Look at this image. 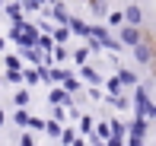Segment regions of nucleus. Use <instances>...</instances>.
Returning <instances> with one entry per match:
<instances>
[{"label": "nucleus", "instance_id": "1", "mask_svg": "<svg viewBox=\"0 0 156 146\" xmlns=\"http://www.w3.org/2000/svg\"><path fill=\"white\" fill-rule=\"evenodd\" d=\"M131 105H134V117H150V108H153V102H150V89H147V86H137V89H134Z\"/></svg>", "mask_w": 156, "mask_h": 146}, {"label": "nucleus", "instance_id": "2", "mask_svg": "<svg viewBox=\"0 0 156 146\" xmlns=\"http://www.w3.org/2000/svg\"><path fill=\"white\" fill-rule=\"evenodd\" d=\"M131 51H134V60H137V64L150 67V64H153V54H156V45H153V41L147 38V35H144V41H140V45H134Z\"/></svg>", "mask_w": 156, "mask_h": 146}, {"label": "nucleus", "instance_id": "3", "mask_svg": "<svg viewBox=\"0 0 156 146\" xmlns=\"http://www.w3.org/2000/svg\"><path fill=\"white\" fill-rule=\"evenodd\" d=\"M144 41V29H137V25H121L118 29V45L121 48H134Z\"/></svg>", "mask_w": 156, "mask_h": 146}, {"label": "nucleus", "instance_id": "4", "mask_svg": "<svg viewBox=\"0 0 156 146\" xmlns=\"http://www.w3.org/2000/svg\"><path fill=\"white\" fill-rule=\"evenodd\" d=\"M76 80H83V83H86L89 89H99V86L105 83V76L99 73L93 64H83V67H80V76H76Z\"/></svg>", "mask_w": 156, "mask_h": 146}, {"label": "nucleus", "instance_id": "5", "mask_svg": "<svg viewBox=\"0 0 156 146\" xmlns=\"http://www.w3.org/2000/svg\"><path fill=\"white\" fill-rule=\"evenodd\" d=\"M48 105H51V108H70V105H73V95H67L61 86H51V92H48Z\"/></svg>", "mask_w": 156, "mask_h": 146}, {"label": "nucleus", "instance_id": "6", "mask_svg": "<svg viewBox=\"0 0 156 146\" xmlns=\"http://www.w3.org/2000/svg\"><path fill=\"white\" fill-rule=\"evenodd\" d=\"M38 35H41V32H38V25H35V22H26V25H23V35H19L16 45H19V48H35Z\"/></svg>", "mask_w": 156, "mask_h": 146}, {"label": "nucleus", "instance_id": "7", "mask_svg": "<svg viewBox=\"0 0 156 146\" xmlns=\"http://www.w3.org/2000/svg\"><path fill=\"white\" fill-rule=\"evenodd\" d=\"M147 130H150V121H147V117H134V121L127 124V137H137V140H144Z\"/></svg>", "mask_w": 156, "mask_h": 146}, {"label": "nucleus", "instance_id": "8", "mask_svg": "<svg viewBox=\"0 0 156 146\" xmlns=\"http://www.w3.org/2000/svg\"><path fill=\"white\" fill-rule=\"evenodd\" d=\"M19 60H29L32 67H41L45 64V54H41L38 48H19Z\"/></svg>", "mask_w": 156, "mask_h": 146}, {"label": "nucleus", "instance_id": "9", "mask_svg": "<svg viewBox=\"0 0 156 146\" xmlns=\"http://www.w3.org/2000/svg\"><path fill=\"white\" fill-rule=\"evenodd\" d=\"M121 16H124V25H137V29H140V22H144V10H140L137 3H131Z\"/></svg>", "mask_w": 156, "mask_h": 146}, {"label": "nucleus", "instance_id": "10", "mask_svg": "<svg viewBox=\"0 0 156 146\" xmlns=\"http://www.w3.org/2000/svg\"><path fill=\"white\" fill-rule=\"evenodd\" d=\"M67 32L70 35H80V38H89V25L83 22V19H76V16L67 19Z\"/></svg>", "mask_w": 156, "mask_h": 146}, {"label": "nucleus", "instance_id": "11", "mask_svg": "<svg viewBox=\"0 0 156 146\" xmlns=\"http://www.w3.org/2000/svg\"><path fill=\"white\" fill-rule=\"evenodd\" d=\"M48 16H51L58 25H67L70 13H67V6H64V3H51V6H48Z\"/></svg>", "mask_w": 156, "mask_h": 146}, {"label": "nucleus", "instance_id": "12", "mask_svg": "<svg viewBox=\"0 0 156 146\" xmlns=\"http://www.w3.org/2000/svg\"><path fill=\"white\" fill-rule=\"evenodd\" d=\"M0 13H3V16L10 19V22H16V19H23V16H26V13H23V6H19L16 0H10V3H3V10H0Z\"/></svg>", "mask_w": 156, "mask_h": 146}, {"label": "nucleus", "instance_id": "13", "mask_svg": "<svg viewBox=\"0 0 156 146\" xmlns=\"http://www.w3.org/2000/svg\"><path fill=\"white\" fill-rule=\"evenodd\" d=\"M93 124H96L93 114H80V127H76V130H80L83 140H89V137H93Z\"/></svg>", "mask_w": 156, "mask_h": 146}, {"label": "nucleus", "instance_id": "14", "mask_svg": "<svg viewBox=\"0 0 156 146\" xmlns=\"http://www.w3.org/2000/svg\"><path fill=\"white\" fill-rule=\"evenodd\" d=\"M115 80L121 83V89H124V86H137V73L127 70V67H118V76H115Z\"/></svg>", "mask_w": 156, "mask_h": 146}, {"label": "nucleus", "instance_id": "15", "mask_svg": "<svg viewBox=\"0 0 156 146\" xmlns=\"http://www.w3.org/2000/svg\"><path fill=\"white\" fill-rule=\"evenodd\" d=\"M102 102H105V105H112L115 111H127V108H131V99H127L124 92H121V95H115V99L108 95V99H102Z\"/></svg>", "mask_w": 156, "mask_h": 146}, {"label": "nucleus", "instance_id": "16", "mask_svg": "<svg viewBox=\"0 0 156 146\" xmlns=\"http://www.w3.org/2000/svg\"><path fill=\"white\" fill-rule=\"evenodd\" d=\"M38 70H35V67H23V86L26 89H32V86H38Z\"/></svg>", "mask_w": 156, "mask_h": 146}, {"label": "nucleus", "instance_id": "17", "mask_svg": "<svg viewBox=\"0 0 156 146\" xmlns=\"http://www.w3.org/2000/svg\"><path fill=\"white\" fill-rule=\"evenodd\" d=\"M86 3H89V10H93V16H99V19L108 16V0H86Z\"/></svg>", "mask_w": 156, "mask_h": 146}, {"label": "nucleus", "instance_id": "18", "mask_svg": "<svg viewBox=\"0 0 156 146\" xmlns=\"http://www.w3.org/2000/svg\"><path fill=\"white\" fill-rule=\"evenodd\" d=\"M3 67H6V73H19V70H23L19 54H3Z\"/></svg>", "mask_w": 156, "mask_h": 146}, {"label": "nucleus", "instance_id": "19", "mask_svg": "<svg viewBox=\"0 0 156 146\" xmlns=\"http://www.w3.org/2000/svg\"><path fill=\"white\" fill-rule=\"evenodd\" d=\"M80 86H83V83H80V80H76V76H73V73H70V76H67V80H64V83H61V89H64V92H67V95H80Z\"/></svg>", "mask_w": 156, "mask_h": 146}, {"label": "nucleus", "instance_id": "20", "mask_svg": "<svg viewBox=\"0 0 156 146\" xmlns=\"http://www.w3.org/2000/svg\"><path fill=\"white\" fill-rule=\"evenodd\" d=\"M51 60H54V67L67 64V60H70V51H67L64 45H54V51H51Z\"/></svg>", "mask_w": 156, "mask_h": 146}, {"label": "nucleus", "instance_id": "21", "mask_svg": "<svg viewBox=\"0 0 156 146\" xmlns=\"http://www.w3.org/2000/svg\"><path fill=\"white\" fill-rule=\"evenodd\" d=\"M29 102H32L29 89H26V86H19V89H16V95H13V105H16V108H26Z\"/></svg>", "mask_w": 156, "mask_h": 146}, {"label": "nucleus", "instance_id": "22", "mask_svg": "<svg viewBox=\"0 0 156 146\" xmlns=\"http://www.w3.org/2000/svg\"><path fill=\"white\" fill-rule=\"evenodd\" d=\"M51 38H54V45H64V48H67V38H70V32H67V25H54V32H51Z\"/></svg>", "mask_w": 156, "mask_h": 146}, {"label": "nucleus", "instance_id": "23", "mask_svg": "<svg viewBox=\"0 0 156 146\" xmlns=\"http://www.w3.org/2000/svg\"><path fill=\"white\" fill-rule=\"evenodd\" d=\"M35 48H38L41 54H51V51H54V38H51V35H38V41H35Z\"/></svg>", "mask_w": 156, "mask_h": 146}, {"label": "nucleus", "instance_id": "24", "mask_svg": "<svg viewBox=\"0 0 156 146\" xmlns=\"http://www.w3.org/2000/svg\"><path fill=\"white\" fill-rule=\"evenodd\" d=\"M102 86H105V92H108V95H112V99H115V95H121V92H124V89H121V83H118V80H115V76H108V80H105V83H102Z\"/></svg>", "mask_w": 156, "mask_h": 146}, {"label": "nucleus", "instance_id": "25", "mask_svg": "<svg viewBox=\"0 0 156 146\" xmlns=\"http://www.w3.org/2000/svg\"><path fill=\"white\" fill-rule=\"evenodd\" d=\"M70 57H73V64H76V67L89 64V51H86V45H83V48H76V51H70Z\"/></svg>", "mask_w": 156, "mask_h": 146}, {"label": "nucleus", "instance_id": "26", "mask_svg": "<svg viewBox=\"0 0 156 146\" xmlns=\"http://www.w3.org/2000/svg\"><path fill=\"white\" fill-rule=\"evenodd\" d=\"M61 130H64V124H58V121H51V117H48V121H45V134L51 137V140H58V137H61Z\"/></svg>", "mask_w": 156, "mask_h": 146}, {"label": "nucleus", "instance_id": "27", "mask_svg": "<svg viewBox=\"0 0 156 146\" xmlns=\"http://www.w3.org/2000/svg\"><path fill=\"white\" fill-rule=\"evenodd\" d=\"M108 127H112V137H121V140H124V134H127V124H124V121L112 117V121H108Z\"/></svg>", "mask_w": 156, "mask_h": 146}, {"label": "nucleus", "instance_id": "28", "mask_svg": "<svg viewBox=\"0 0 156 146\" xmlns=\"http://www.w3.org/2000/svg\"><path fill=\"white\" fill-rule=\"evenodd\" d=\"M19 6H23V13H38L41 6H48V0H23Z\"/></svg>", "mask_w": 156, "mask_h": 146}, {"label": "nucleus", "instance_id": "29", "mask_svg": "<svg viewBox=\"0 0 156 146\" xmlns=\"http://www.w3.org/2000/svg\"><path fill=\"white\" fill-rule=\"evenodd\" d=\"M23 25H26V16L16 19V22H10V32H6V35H10V41H19V35H23Z\"/></svg>", "mask_w": 156, "mask_h": 146}, {"label": "nucleus", "instance_id": "30", "mask_svg": "<svg viewBox=\"0 0 156 146\" xmlns=\"http://www.w3.org/2000/svg\"><path fill=\"white\" fill-rule=\"evenodd\" d=\"M76 140V130L73 127H67V124H64V130H61V137H58V143L61 146H70V143H73Z\"/></svg>", "mask_w": 156, "mask_h": 146}, {"label": "nucleus", "instance_id": "31", "mask_svg": "<svg viewBox=\"0 0 156 146\" xmlns=\"http://www.w3.org/2000/svg\"><path fill=\"white\" fill-rule=\"evenodd\" d=\"M29 111H26V108H16V114H13V124H16V127H29Z\"/></svg>", "mask_w": 156, "mask_h": 146}, {"label": "nucleus", "instance_id": "32", "mask_svg": "<svg viewBox=\"0 0 156 146\" xmlns=\"http://www.w3.org/2000/svg\"><path fill=\"white\" fill-rule=\"evenodd\" d=\"M105 19H108V25H118V29H121V25H124V16H121V13H108V16H105Z\"/></svg>", "mask_w": 156, "mask_h": 146}, {"label": "nucleus", "instance_id": "33", "mask_svg": "<svg viewBox=\"0 0 156 146\" xmlns=\"http://www.w3.org/2000/svg\"><path fill=\"white\" fill-rule=\"evenodd\" d=\"M51 121L64 124V121H67V108H51Z\"/></svg>", "mask_w": 156, "mask_h": 146}, {"label": "nucleus", "instance_id": "34", "mask_svg": "<svg viewBox=\"0 0 156 146\" xmlns=\"http://www.w3.org/2000/svg\"><path fill=\"white\" fill-rule=\"evenodd\" d=\"M16 140H19V146H35V137L29 134V130H23V134H19Z\"/></svg>", "mask_w": 156, "mask_h": 146}, {"label": "nucleus", "instance_id": "35", "mask_svg": "<svg viewBox=\"0 0 156 146\" xmlns=\"http://www.w3.org/2000/svg\"><path fill=\"white\" fill-rule=\"evenodd\" d=\"M3 80L13 83V86H23V70H19V73H3Z\"/></svg>", "mask_w": 156, "mask_h": 146}, {"label": "nucleus", "instance_id": "36", "mask_svg": "<svg viewBox=\"0 0 156 146\" xmlns=\"http://www.w3.org/2000/svg\"><path fill=\"white\" fill-rule=\"evenodd\" d=\"M32 134V130H45V121H41V117H29V127H26Z\"/></svg>", "mask_w": 156, "mask_h": 146}, {"label": "nucleus", "instance_id": "37", "mask_svg": "<svg viewBox=\"0 0 156 146\" xmlns=\"http://www.w3.org/2000/svg\"><path fill=\"white\" fill-rule=\"evenodd\" d=\"M105 146H124V140H121V137H108V140H105Z\"/></svg>", "mask_w": 156, "mask_h": 146}, {"label": "nucleus", "instance_id": "38", "mask_svg": "<svg viewBox=\"0 0 156 146\" xmlns=\"http://www.w3.org/2000/svg\"><path fill=\"white\" fill-rule=\"evenodd\" d=\"M124 146H144V140H137V137H127Z\"/></svg>", "mask_w": 156, "mask_h": 146}, {"label": "nucleus", "instance_id": "39", "mask_svg": "<svg viewBox=\"0 0 156 146\" xmlns=\"http://www.w3.org/2000/svg\"><path fill=\"white\" fill-rule=\"evenodd\" d=\"M70 146H89V143H86V140H83V137H76V140H73V143H70Z\"/></svg>", "mask_w": 156, "mask_h": 146}, {"label": "nucleus", "instance_id": "40", "mask_svg": "<svg viewBox=\"0 0 156 146\" xmlns=\"http://www.w3.org/2000/svg\"><path fill=\"white\" fill-rule=\"evenodd\" d=\"M3 51H6V38L0 35V54H3Z\"/></svg>", "mask_w": 156, "mask_h": 146}, {"label": "nucleus", "instance_id": "41", "mask_svg": "<svg viewBox=\"0 0 156 146\" xmlns=\"http://www.w3.org/2000/svg\"><path fill=\"white\" fill-rule=\"evenodd\" d=\"M86 143H89V146H105L102 140H86Z\"/></svg>", "mask_w": 156, "mask_h": 146}, {"label": "nucleus", "instance_id": "42", "mask_svg": "<svg viewBox=\"0 0 156 146\" xmlns=\"http://www.w3.org/2000/svg\"><path fill=\"white\" fill-rule=\"evenodd\" d=\"M3 124H6V114H3V108H0V127H3Z\"/></svg>", "mask_w": 156, "mask_h": 146}, {"label": "nucleus", "instance_id": "43", "mask_svg": "<svg viewBox=\"0 0 156 146\" xmlns=\"http://www.w3.org/2000/svg\"><path fill=\"white\" fill-rule=\"evenodd\" d=\"M150 117H156V102H153V108H150ZM150 117H147V121H150Z\"/></svg>", "mask_w": 156, "mask_h": 146}, {"label": "nucleus", "instance_id": "44", "mask_svg": "<svg viewBox=\"0 0 156 146\" xmlns=\"http://www.w3.org/2000/svg\"><path fill=\"white\" fill-rule=\"evenodd\" d=\"M0 10H3V0H0Z\"/></svg>", "mask_w": 156, "mask_h": 146}, {"label": "nucleus", "instance_id": "45", "mask_svg": "<svg viewBox=\"0 0 156 146\" xmlns=\"http://www.w3.org/2000/svg\"><path fill=\"white\" fill-rule=\"evenodd\" d=\"M16 3H23V0H16Z\"/></svg>", "mask_w": 156, "mask_h": 146}]
</instances>
